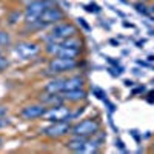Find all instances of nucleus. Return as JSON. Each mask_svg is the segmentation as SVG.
I'll list each match as a JSON object with an SVG mask.
<instances>
[{
    "instance_id": "obj_1",
    "label": "nucleus",
    "mask_w": 154,
    "mask_h": 154,
    "mask_svg": "<svg viewBox=\"0 0 154 154\" xmlns=\"http://www.w3.org/2000/svg\"><path fill=\"white\" fill-rule=\"evenodd\" d=\"M77 68H80L79 59H68V57L54 56L48 62V74L49 75H60V74L74 71Z\"/></svg>"
},
{
    "instance_id": "obj_2",
    "label": "nucleus",
    "mask_w": 154,
    "mask_h": 154,
    "mask_svg": "<svg viewBox=\"0 0 154 154\" xmlns=\"http://www.w3.org/2000/svg\"><path fill=\"white\" fill-rule=\"evenodd\" d=\"M53 5H56V0H32V2L26 3L23 9V22L31 23L38 20L45 12V9Z\"/></svg>"
},
{
    "instance_id": "obj_3",
    "label": "nucleus",
    "mask_w": 154,
    "mask_h": 154,
    "mask_svg": "<svg viewBox=\"0 0 154 154\" xmlns=\"http://www.w3.org/2000/svg\"><path fill=\"white\" fill-rule=\"evenodd\" d=\"M100 128H102V123L97 117H88L71 126V136H80V137L89 139L96 136L100 131Z\"/></svg>"
},
{
    "instance_id": "obj_4",
    "label": "nucleus",
    "mask_w": 154,
    "mask_h": 154,
    "mask_svg": "<svg viewBox=\"0 0 154 154\" xmlns=\"http://www.w3.org/2000/svg\"><path fill=\"white\" fill-rule=\"evenodd\" d=\"M71 117H72V108H69L66 103H60L49 106L42 119L51 123V122H71L72 120Z\"/></svg>"
},
{
    "instance_id": "obj_5",
    "label": "nucleus",
    "mask_w": 154,
    "mask_h": 154,
    "mask_svg": "<svg viewBox=\"0 0 154 154\" xmlns=\"http://www.w3.org/2000/svg\"><path fill=\"white\" fill-rule=\"evenodd\" d=\"M49 35L56 42H62V40H66L69 37L79 35V28L71 22H59V23L53 25V28L49 31Z\"/></svg>"
},
{
    "instance_id": "obj_6",
    "label": "nucleus",
    "mask_w": 154,
    "mask_h": 154,
    "mask_svg": "<svg viewBox=\"0 0 154 154\" xmlns=\"http://www.w3.org/2000/svg\"><path fill=\"white\" fill-rule=\"evenodd\" d=\"M40 46H38V43L35 42H31V40H22L19 43L14 45V48H12V51H14V54L22 59V60H29V59H34L35 56H38V53H40Z\"/></svg>"
},
{
    "instance_id": "obj_7",
    "label": "nucleus",
    "mask_w": 154,
    "mask_h": 154,
    "mask_svg": "<svg viewBox=\"0 0 154 154\" xmlns=\"http://www.w3.org/2000/svg\"><path fill=\"white\" fill-rule=\"evenodd\" d=\"M71 122H51L42 130V134L48 139H62L71 134Z\"/></svg>"
},
{
    "instance_id": "obj_8",
    "label": "nucleus",
    "mask_w": 154,
    "mask_h": 154,
    "mask_svg": "<svg viewBox=\"0 0 154 154\" xmlns=\"http://www.w3.org/2000/svg\"><path fill=\"white\" fill-rule=\"evenodd\" d=\"M65 19H66L65 9H62V8L57 6V5H53V6L46 8L45 12L42 14V17H40V20H42L43 23H46L48 26H53V25H56V23H59V22H63Z\"/></svg>"
},
{
    "instance_id": "obj_9",
    "label": "nucleus",
    "mask_w": 154,
    "mask_h": 154,
    "mask_svg": "<svg viewBox=\"0 0 154 154\" xmlns=\"http://www.w3.org/2000/svg\"><path fill=\"white\" fill-rule=\"evenodd\" d=\"M48 106L37 102V103H29V105H25L20 109V117L25 120H37V119H42L43 114L46 112Z\"/></svg>"
},
{
    "instance_id": "obj_10",
    "label": "nucleus",
    "mask_w": 154,
    "mask_h": 154,
    "mask_svg": "<svg viewBox=\"0 0 154 154\" xmlns=\"http://www.w3.org/2000/svg\"><path fill=\"white\" fill-rule=\"evenodd\" d=\"M65 85H66V77L65 75H53V79L45 83L43 91L62 94L63 91H65Z\"/></svg>"
},
{
    "instance_id": "obj_11",
    "label": "nucleus",
    "mask_w": 154,
    "mask_h": 154,
    "mask_svg": "<svg viewBox=\"0 0 154 154\" xmlns=\"http://www.w3.org/2000/svg\"><path fill=\"white\" fill-rule=\"evenodd\" d=\"M62 96H63V99H65V103L77 105V103H82V102L86 100L88 93L83 88H77V89H69V91L62 93Z\"/></svg>"
},
{
    "instance_id": "obj_12",
    "label": "nucleus",
    "mask_w": 154,
    "mask_h": 154,
    "mask_svg": "<svg viewBox=\"0 0 154 154\" xmlns=\"http://www.w3.org/2000/svg\"><path fill=\"white\" fill-rule=\"evenodd\" d=\"M38 102L49 108V106H54V105L65 103V99H63V96L59 94V93H46V91H43L42 94H38Z\"/></svg>"
},
{
    "instance_id": "obj_13",
    "label": "nucleus",
    "mask_w": 154,
    "mask_h": 154,
    "mask_svg": "<svg viewBox=\"0 0 154 154\" xmlns=\"http://www.w3.org/2000/svg\"><path fill=\"white\" fill-rule=\"evenodd\" d=\"M85 143H86V139L85 137H80V136H71L66 143H65V148L72 151V152H82L83 148H85Z\"/></svg>"
},
{
    "instance_id": "obj_14",
    "label": "nucleus",
    "mask_w": 154,
    "mask_h": 154,
    "mask_svg": "<svg viewBox=\"0 0 154 154\" xmlns=\"http://www.w3.org/2000/svg\"><path fill=\"white\" fill-rule=\"evenodd\" d=\"M86 83L85 75L82 74H74V75H68L66 77V85H65V91H69V89H77V88H83ZM63 91V93H65Z\"/></svg>"
},
{
    "instance_id": "obj_15",
    "label": "nucleus",
    "mask_w": 154,
    "mask_h": 154,
    "mask_svg": "<svg viewBox=\"0 0 154 154\" xmlns=\"http://www.w3.org/2000/svg\"><path fill=\"white\" fill-rule=\"evenodd\" d=\"M20 19H23V11H12V12H9L8 14V17H6V20H8V23L9 25H17L19 22H20Z\"/></svg>"
},
{
    "instance_id": "obj_16",
    "label": "nucleus",
    "mask_w": 154,
    "mask_h": 154,
    "mask_svg": "<svg viewBox=\"0 0 154 154\" xmlns=\"http://www.w3.org/2000/svg\"><path fill=\"white\" fill-rule=\"evenodd\" d=\"M12 42L11 38V34L5 29H0V48H5V46H9Z\"/></svg>"
},
{
    "instance_id": "obj_17",
    "label": "nucleus",
    "mask_w": 154,
    "mask_h": 154,
    "mask_svg": "<svg viewBox=\"0 0 154 154\" xmlns=\"http://www.w3.org/2000/svg\"><path fill=\"white\" fill-rule=\"evenodd\" d=\"M133 6H134V9L139 12V14H142V16H148V3L137 0V2H136Z\"/></svg>"
},
{
    "instance_id": "obj_18",
    "label": "nucleus",
    "mask_w": 154,
    "mask_h": 154,
    "mask_svg": "<svg viewBox=\"0 0 154 154\" xmlns=\"http://www.w3.org/2000/svg\"><path fill=\"white\" fill-rule=\"evenodd\" d=\"M83 8H85V11H86V12H91V14H99V12L102 11V9H100V6H99V5H96V3H88V5H83Z\"/></svg>"
},
{
    "instance_id": "obj_19",
    "label": "nucleus",
    "mask_w": 154,
    "mask_h": 154,
    "mask_svg": "<svg viewBox=\"0 0 154 154\" xmlns=\"http://www.w3.org/2000/svg\"><path fill=\"white\" fill-rule=\"evenodd\" d=\"M8 66H9V60H8V57L5 54H2V56H0V72L5 71Z\"/></svg>"
},
{
    "instance_id": "obj_20",
    "label": "nucleus",
    "mask_w": 154,
    "mask_h": 154,
    "mask_svg": "<svg viewBox=\"0 0 154 154\" xmlns=\"http://www.w3.org/2000/svg\"><path fill=\"white\" fill-rule=\"evenodd\" d=\"M77 25H79V26H82L85 31H91V26H89L88 22H86L83 17H79V19H77Z\"/></svg>"
},
{
    "instance_id": "obj_21",
    "label": "nucleus",
    "mask_w": 154,
    "mask_h": 154,
    "mask_svg": "<svg viewBox=\"0 0 154 154\" xmlns=\"http://www.w3.org/2000/svg\"><path fill=\"white\" fill-rule=\"evenodd\" d=\"M93 91H94V94H96L99 99H102V100H105V99H106V93H103L100 88H93Z\"/></svg>"
},
{
    "instance_id": "obj_22",
    "label": "nucleus",
    "mask_w": 154,
    "mask_h": 154,
    "mask_svg": "<svg viewBox=\"0 0 154 154\" xmlns=\"http://www.w3.org/2000/svg\"><path fill=\"white\" fill-rule=\"evenodd\" d=\"M8 111H9V108L6 105H0V117H6Z\"/></svg>"
},
{
    "instance_id": "obj_23",
    "label": "nucleus",
    "mask_w": 154,
    "mask_h": 154,
    "mask_svg": "<svg viewBox=\"0 0 154 154\" xmlns=\"http://www.w3.org/2000/svg\"><path fill=\"white\" fill-rule=\"evenodd\" d=\"M8 125H9V120L6 117H0V130H3V128L8 126Z\"/></svg>"
},
{
    "instance_id": "obj_24",
    "label": "nucleus",
    "mask_w": 154,
    "mask_h": 154,
    "mask_svg": "<svg viewBox=\"0 0 154 154\" xmlns=\"http://www.w3.org/2000/svg\"><path fill=\"white\" fill-rule=\"evenodd\" d=\"M148 16L154 20V2H152L151 5H148Z\"/></svg>"
},
{
    "instance_id": "obj_25",
    "label": "nucleus",
    "mask_w": 154,
    "mask_h": 154,
    "mask_svg": "<svg viewBox=\"0 0 154 154\" xmlns=\"http://www.w3.org/2000/svg\"><path fill=\"white\" fill-rule=\"evenodd\" d=\"M116 146H119L122 151H125V145H123V142H122V140H116Z\"/></svg>"
},
{
    "instance_id": "obj_26",
    "label": "nucleus",
    "mask_w": 154,
    "mask_h": 154,
    "mask_svg": "<svg viewBox=\"0 0 154 154\" xmlns=\"http://www.w3.org/2000/svg\"><path fill=\"white\" fill-rule=\"evenodd\" d=\"M145 91V88L143 86H139V88H136L134 91H133V94H137V93H143Z\"/></svg>"
},
{
    "instance_id": "obj_27",
    "label": "nucleus",
    "mask_w": 154,
    "mask_h": 154,
    "mask_svg": "<svg viewBox=\"0 0 154 154\" xmlns=\"http://www.w3.org/2000/svg\"><path fill=\"white\" fill-rule=\"evenodd\" d=\"M148 96H149V97H148V102H149V103H152V102H154V91H151Z\"/></svg>"
},
{
    "instance_id": "obj_28",
    "label": "nucleus",
    "mask_w": 154,
    "mask_h": 154,
    "mask_svg": "<svg viewBox=\"0 0 154 154\" xmlns=\"http://www.w3.org/2000/svg\"><path fill=\"white\" fill-rule=\"evenodd\" d=\"M125 86H133V82L131 80H125Z\"/></svg>"
},
{
    "instance_id": "obj_29",
    "label": "nucleus",
    "mask_w": 154,
    "mask_h": 154,
    "mask_svg": "<svg viewBox=\"0 0 154 154\" xmlns=\"http://www.w3.org/2000/svg\"><path fill=\"white\" fill-rule=\"evenodd\" d=\"M2 146H3V137L0 136V148H2Z\"/></svg>"
},
{
    "instance_id": "obj_30",
    "label": "nucleus",
    "mask_w": 154,
    "mask_h": 154,
    "mask_svg": "<svg viewBox=\"0 0 154 154\" xmlns=\"http://www.w3.org/2000/svg\"><path fill=\"white\" fill-rule=\"evenodd\" d=\"M140 2H145V3H149V2H154V0H140Z\"/></svg>"
},
{
    "instance_id": "obj_31",
    "label": "nucleus",
    "mask_w": 154,
    "mask_h": 154,
    "mask_svg": "<svg viewBox=\"0 0 154 154\" xmlns=\"http://www.w3.org/2000/svg\"><path fill=\"white\" fill-rule=\"evenodd\" d=\"M8 2H11V3H16V2H20V0H8Z\"/></svg>"
},
{
    "instance_id": "obj_32",
    "label": "nucleus",
    "mask_w": 154,
    "mask_h": 154,
    "mask_svg": "<svg viewBox=\"0 0 154 154\" xmlns=\"http://www.w3.org/2000/svg\"><path fill=\"white\" fill-rule=\"evenodd\" d=\"M148 60H149V62H152V60H154V56H149V57H148Z\"/></svg>"
},
{
    "instance_id": "obj_33",
    "label": "nucleus",
    "mask_w": 154,
    "mask_h": 154,
    "mask_svg": "<svg viewBox=\"0 0 154 154\" xmlns=\"http://www.w3.org/2000/svg\"><path fill=\"white\" fill-rule=\"evenodd\" d=\"M3 54V48H0V56H2Z\"/></svg>"
},
{
    "instance_id": "obj_34",
    "label": "nucleus",
    "mask_w": 154,
    "mask_h": 154,
    "mask_svg": "<svg viewBox=\"0 0 154 154\" xmlns=\"http://www.w3.org/2000/svg\"><path fill=\"white\" fill-rule=\"evenodd\" d=\"M120 2H122V3H128V0H120Z\"/></svg>"
},
{
    "instance_id": "obj_35",
    "label": "nucleus",
    "mask_w": 154,
    "mask_h": 154,
    "mask_svg": "<svg viewBox=\"0 0 154 154\" xmlns=\"http://www.w3.org/2000/svg\"><path fill=\"white\" fill-rule=\"evenodd\" d=\"M29 2H32V0H26V3H29Z\"/></svg>"
}]
</instances>
